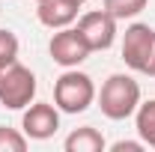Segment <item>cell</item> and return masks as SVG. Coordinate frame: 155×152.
Masks as SVG:
<instances>
[{
	"instance_id": "cell-1",
	"label": "cell",
	"mask_w": 155,
	"mask_h": 152,
	"mask_svg": "<svg viewBox=\"0 0 155 152\" xmlns=\"http://www.w3.org/2000/svg\"><path fill=\"white\" fill-rule=\"evenodd\" d=\"M96 101L107 119L122 122V119L134 116L137 104H140V84L125 72H114L96 93Z\"/></svg>"
},
{
	"instance_id": "cell-2",
	"label": "cell",
	"mask_w": 155,
	"mask_h": 152,
	"mask_svg": "<svg viewBox=\"0 0 155 152\" xmlns=\"http://www.w3.org/2000/svg\"><path fill=\"white\" fill-rule=\"evenodd\" d=\"M96 101V84L87 72L78 69H66L63 75L54 81V104L60 107V114H84L90 104Z\"/></svg>"
},
{
	"instance_id": "cell-3",
	"label": "cell",
	"mask_w": 155,
	"mask_h": 152,
	"mask_svg": "<svg viewBox=\"0 0 155 152\" xmlns=\"http://www.w3.org/2000/svg\"><path fill=\"white\" fill-rule=\"evenodd\" d=\"M122 60L137 75L155 78V27L131 24L122 33Z\"/></svg>"
},
{
	"instance_id": "cell-4",
	"label": "cell",
	"mask_w": 155,
	"mask_h": 152,
	"mask_svg": "<svg viewBox=\"0 0 155 152\" xmlns=\"http://www.w3.org/2000/svg\"><path fill=\"white\" fill-rule=\"evenodd\" d=\"M36 98V75L18 60L0 66V104L6 111H24Z\"/></svg>"
},
{
	"instance_id": "cell-5",
	"label": "cell",
	"mask_w": 155,
	"mask_h": 152,
	"mask_svg": "<svg viewBox=\"0 0 155 152\" xmlns=\"http://www.w3.org/2000/svg\"><path fill=\"white\" fill-rule=\"evenodd\" d=\"M78 33L90 45V51H107L116 42V18L107 9H93L78 18Z\"/></svg>"
},
{
	"instance_id": "cell-6",
	"label": "cell",
	"mask_w": 155,
	"mask_h": 152,
	"mask_svg": "<svg viewBox=\"0 0 155 152\" xmlns=\"http://www.w3.org/2000/svg\"><path fill=\"white\" fill-rule=\"evenodd\" d=\"M48 51H51V60L63 66V69H78L84 60L90 57V45L84 42V36L78 33V27H63L57 30L51 42H48Z\"/></svg>"
},
{
	"instance_id": "cell-7",
	"label": "cell",
	"mask_w": 155,
	"mask_h": 152,
	"mask_svg": "<svg viewBox=\"0 0 155 152\" xmlns=\"http://www.w3.org/2000/svg\"><path fill=\"white\" fill-rule=\"evenodd\" d=\"M60 128V107L48 104V101H33L24 107L21 116V131L27 134L30 140H48L54 137Z\"/></svg>"
},
{
	"instance_id": "cell-8",
	"label": "cell",
	"mask_w": 155,
	"mask_h": 152,
	"mask_svg": "<svg viewBox=\"0 0 155 152\" xmlns=\"http://www.w3.org/2000/svg\"><path fill=\"white\" fill-rule=\"evenodd\" d=\"M78 9L81 6L75 0H42L36 9V18L48 30H63V27H72L78 21Z\"/></svg>"
},
{
	"instance_id": "cell-9",
	"label": "cell",
	"mask_w": 155,
	"mask_h": 152,
	"mask_svg": "<svg viewBox=\"0 0 155 152\" xmlns=\"http://www.w3.org/2000/svg\"><path fill=\"white\" fill-rule=\"evenodd\" d=\"M63 149L66 152H104L107 149V140H104V134L98 131V128L84 125V128H75V131L66 137Z\"/></svg>"
},
{
	"instance_id": "cell-10",
	"label": "cell",
	"mask_w": 155,
	"mask_h": 152,
	"mask_svg": "<svg viewBox=\"0 0 155 152\" xmlns=\"http://www.w3.org/2000/svg\"><path fill=\"white\" fill-rule=\"evenodd\" d=\"M134 125H137V134H140V140L155 149V98L149 101H140L134 111Z\"/></svg>"
},
{
	"instance_id": "cell-11",
	"label": "cell",
	"mask_w": 155,
	"mask_h": 152,
	"mask_svg": "<svg viewBox=\"0 0 155 152\" xmlns=\"http://www.w3.org/2000/svg\"><path fill=\"white\" fill-rule=\"evenodd\" d=\"M149 0H104V9L114 15L116 21H125V18H134L146 9Z\"/></svg>"
},
{
	"instance_id": "cell-12",
	"label": "cell",
	"mask_w": 155,
	"mask_h": 152,
	"mask_svg": "<svg viewBox=\"0 0 155 152\" xmlns=\"http://www.w3.org/2000/svg\"><path fill=\"white\" fill-rule=\"evenodd\" d=\"M30 143V137L18 128H6L0 125V152H24Z\"/></svg>"
},
{
	"instance_id": "cell-13",
	"label": "cell",
	"mask_w": 155,
	"mask_h": 152,
	"mask_svg": "<svg viewBox=\"0 0 155 152\" xmlns=\"http://www.w3.org/2000/svg\"><path fill=\"white\" fill-rule=\"evenodd\" d=\"M18 36L12 33V30H3L0 27V66H9V63H15L18 60Z\"/></svg>"
},
{
	"instance_id": "cell-14",
	"label": "cell",
	"mask_w": 155,
	"mask_h": 152,
	"mask_svg": "<svg viewBox=\"0 0 155 152\" xmlns=\"http://www.w3.org/2000/svg\"><path fill=\"white\" fill-rule=\"evenodd\" d=\"M143 149H146L143 140H116L110 146V152H143Z\"/></svg>"
},
{
	"instance_id": "cell-15",
	"label": "cell",
	"mask_w": 155,
	"mask_h": 152,
	"mask_svg": "<svg viewBox=\"0 0 155 152\" xmlns=\"http://www.w3.org/2000/svg\"><path fill=\"white\" fill-rule=\"evenodd\" d=\"M75 3H78V6H84V3H87V0H75Z\"/></svg>"
},
{
	"instance_id": "cell-16",
	"label": "cell",
	"mask_w": 155,
	"mask_h": 152,
	"mask_svg": "<svg viewBox=\"0 0 155 152\" xmlns=\"http://www.w3.org/2000/svg\"><path fill=\"white\" fill-rule=\"evenodd\" d=\"M36 3H42V0H36Z\"/></svg>"
}]
</instances>
